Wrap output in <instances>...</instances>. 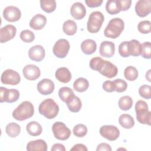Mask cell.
Segmentation results:
<instances>
[{
  "mask_svg": "<svg viewBox=\"0 0 151 151\" xmlns=\"http://www.w3.org/2000/svg\"><path fill=\"white\" fill-rule=\"evenodd\" d=\"M37 90L42 95H48L51 94L55 88L54 82L50 79L44 78L41 80L37 84Z\"/></svg>",
  "mask_w": 151,
  "mask_h": 151,
  "instance_id": "16",
  "label": "cell"
},
{
  "mask_svg": "<svg viewBox=\"0 0 151 151\" xmlns=\"http://www.w3.org/2000/svg\"><path fill=\"white\" fill-rule=\"evenodd\" d=\"M120 6H121V11H125L128 10L130 6L132 4L131 0H119Z\"/></svg>",
  "mask_w": 151,
  "mask_h": 151,
  "instance_id": "46",
  "label": "cell"
},
{
  "mask_svg": "<svg viewBox=\"0 0 151 151\" xmlns=\"http://www.w3.org/2000/svg\"><path fill=\"white\" fill-rule=\"evenodd\" d=\"M70 48V45L68 41L61 38L55 42L52 48V52L57 57L64 58L67 55Z\"/></svg>",
  "mask_w": 151,
  "mask_h": 151,
  "instance_id": "7",
  "label": "cell"
},
{
  "mask_svg": "<svg viewBox=\"0 0 151 151\" xmlns=\"http://www.w3.org/2000/svg\"><path fill=\"white\" fill-rule=\"evenodd\" d=\"M124 76L129 81H134L138 77V71L133 66H127L124 69Z\"/></svg>",
  "mask_w": 151,
  "mask_h": 151,
  "instance_id": "35",
  "label": "cell"
},
{
  "mask_svg": "<svg viewBox=\"0 0 151 151\" xmlns=\"http://www.w3.org/2000/svg\"><path fill=\"white\" fill-rule=\"evenodd\" d=\"M52 131L54 137L60 140H65L71 135V131L69 128L61 122H57L52 124Z\"/></svg>",
  "mask_w": 151,
  "mask_h": 151,
  "instance_id": "6",
  "label": "cell"
},
{
  "mask_svg": "<svg viewBox=\"0 0 151 151\" xmlns=\"http://www.w3.org/2000/svg\"><path fill=\"white\" fill-rule=\"evenodd\" d=\"M20 38L25 42L30 43L35 39V35L29 29H25L21 32L19 35Z\"/></svg>",
  "mask_w": 151,
  "mask_h": 151,
  "instance_id": "38",
  "label": "cell"
},
{
  "mask_svg": "<svg viewBox=\"0 0 151 151\" xmlns=\"http://www.w3.org/2000/svg\"><path fill=\"white\" fill-rule=\"evenodd\" d=\"M71 15L77 20L83 19L86 14V9L85 6L81 2H74L70 8Z\"/></svg>",
  "mask_w": 151,
  "mask_h": 151,
  "instance_id": "18",
  "label": "cell"
},
{
  "mask_svg": "<svg viewBox=\"0 0 151 151\" xmlns=\"http://www.w3.org/2000/svg\"><path fill=\"white\" fill-rule=\"evenodd\" d=\"M151 11L150 0H139L135 5V12L140 17H145L148 15Z\"/></svg>",
  "mask_w": 151,
  "mask_h": 151,
  "instance_id": "14",
  "label": "cell"
},
{
  "mask_svg": "<svg viewBox=\"0 0 151 151\" xmlns=\"http://www.w3.org/2000/svg\"><path fill=\"white\" fill-rule=\"evenodd\" d=\"M0 102L12 103L18 100L19 97V92L17 89H8L4 87H0Z\"/></svg>",
  "mask_w": 151,
  "mask_h": 151,
  "instance_id": "9",
  "label": "cell"
},
{
  "mask_svg": "<svg viewBox=\"0 0 151 151\" xmlns=\"http://www.w3.org/2000/svg\"><path fill=\"white\" fill-rule=\"evenodd\" d=\"M113 81L116 87V91L118 93H122L126 90L127 88V84L124 80L120 78H117Z\"/></svg>",
  "mask_w": 151,
  "mask_h": 151,
  "instance_id": "42",
  "label": "cell"
},
{
  "mask_svg": "<svg viewBox=\"0 0 151 151\" xmlns=\"http://www.w3.org/2000/svg\"><path fill=\"white\" fill-rule=\"evenodd\" d=\"M34 113L33 104L28 101H22L12 112V117L18 121H23L31 118Z\"/></svg>",
  "mask_w": 151,
  "mask_h": 151,
  "instance_id": "1",
  "label": "cell"
},
{
  "mask_svg": "<svg viewBox=\"0 0 151 151\" xmlns=\"http://www.w3.org/2000/svg\"><path fill=\"white\" fill-rule=\"evenodd\" d=\"M89 87V83L88 80L83 77H80L76 80L73 83L74 89L80 93L86 91Z\"/></svg>",
  "mask_w": 151,
  "mask_h": 151,
  "instance_id": "28",
  "label": "cell"
},
{
  "mask_svg": "<svg viewBox=\"0 0 151 151\" xmlns=\"http://www.w3.org/2000/svg\"><path fill=\"white\" fill-rule=\"evenodd\" d=\"M63 30L65 34L68 35H73L76 33L77 30V24L73 20H67L63 24Z\"/></svg>",
  "mask_w": 151,
  "mask_h": 151,
  "instance_id": "29",
  "label": "cell"
},
{
  "mask_svg": "<svg viewBox=\"0 0 151 151\" xmlns=\"http://www.w3.org/2000/svg\"><path fill=\"white\" fill-rule=\"evenodd\" d=\"M17 33L16 27L11 24L6 25L2 27L0 29V42H6L13 39Z\"/></svg>",
  "mask_w": 151,
  "mask_h": 151,
  "instance_id": "13",
  "label": "cell"
},
{
  "mask_svg": "<svg viewBox=\"0 0 151 151\" xmlns=\"http://www.w3.org/2000/svg\"><path fill=\"white\" fill-rule=\"evenodd\" d=\"M55 76L57 80L63 83H67L71 79V74L70 70L64 67L58 68L55 71Z\"/></svg>",
  "mask_w": 151,
  "mask_h": 151,
  "instance_id": "21",
  "label": "cell"
},
{
  "mask_svg": "<svg viewBox=\"0 0 151 151\" xmlns=\"http://www.w3.org/2000/svg\"><path fill=\"white\" fill-rule=\"evenodd\" d=\"M139 94L145 99H150L151 98V87L147 84L141 86L139 88Z\"/></svg>",
  "mask_w": 151,
  "mask_h": 151,
  "instance_id": "40",
  "label": "cell"
},
{
  "mask_svg": "<svg viewBox=\"0 0 151 151\" xmlns=\"http://www.w3.org/2000/svg\"><path fill=\"white\" fill-rule=\"evenodd\" d=\"M22 73L26 79L33 81L40 77L41 71L39 67L37 65L34 64H28L24 67Z\"/></svg>",
  "mask_w": 151,
  "mask_h": 151,
  "instance_id": "15",
  "label": "cell"
},
{
  "mask_svg": "<svg viewBox=\"0 0 151 151\" xmlns=\"http://www.w3.org/2000/svg\"><path fill=\"white\" fill-rule=\"evenodd\" d=\"M1 81L4 84L15 86L19 83L21 77L16 71L12 69H7L2 73Z\"/></svg>",
  "mask_w": 151,
  "mask_h": 151,
  "instance_id": "8",
  "label": "cell"
},
{
  "mask_svg": "<svg viewBox=\"0 0 151 151\" xmlns=\"http://www.w3.org/2000/svg\"><path fill=\"white\" fill-rule=\"evenodd\" d=\"M3 17L4 19L9 22L18 21L21 17L20 9L14 6H8L3 11Z\"/></svg>",
  "mask_w": 151,
  "mask_h": 151,
  "instance_id": "12",
  "label": "cell"
},
{
  "mask_svg": "<svg viewBox=\"0 0 151 151\" xmlns=\"http://www.w3.org/2000/svg\"><path fill=\"white\" fill-rule=\"evenodd\" d=\"M26 129L28 134L32 136H37L41 134L42 128L41 124L35 121L28 123L26 126Z\"/></svg>",
  "mask_w": 151,
  "mask_h": 151,
  "instance_id": "24",
  "label": "cell"
},
{
  "mask_svg": "<svg viewBox=\"0 0 151 151\" xmlns=\"http://www.w3.org/2000/svg\"><path fill=\"white\" fill-rule=\"evenodd\" d=\"M96 150L97 151H104V150H106V151H111V146H110V145L106 143H100L97 147V149H96Z\"/></svg>",
  "mask_w": 151,
  "mask_h": 151,
  "instance_id": "47",
  "label": "cell"
},
{
  "mask_svg": "<svg viewBox=\"0 0 151 151\" xmlns=\"http://www.w3.org/2000/svg\"><path fill=\"white\" fill-rule=\"evenodd\" d=\"M98 71L106 77L111 78L117 75L118 68L111 62L103 60Z\"/></svg>",
  "mask_w": 151,
  "mask_h": 151,
  "instance_id": "11",
  "label": "cell"
},
{
  "mask_svg": "<svg viewBox=\"0 0 151 151\" xmlns=\"http://www.w3.org/2000/svg\"><path fill=\"white\" fill-rule=\"evenodd\" d=\"M45 55V50L41 45L32 46L28 51V56L29 58L35 61H41L44 58Z\"/></svg>",
  "mask_w": 151,
  "mask_h": 151,
  "instance_id": "17",
  "label": "cell"
},
{
  "mask_svg": "<svg viewBox=\"0 0 151 151\" xmlns=\"http://www.w3.org/2000/svg\"><path fill=\"white\" fill-rule=\"evenodd\" d=\"M106 10L110 15H114L121 11L119 0H109L106 4Z\"/></svg>",
  "mask_w": 151,
  "mask_h": 151,
  "instance_id": "25",
  "label": "cell"
},
{
  "mask_svg": "<svg viewBox=\"0 0 151 151\" xmlns=\"http://www.w3.org/2000/svg\"><path fill=\"white\" fill-rule=\"evenodd\" d=\"M142 49L141 55L146 59H150L151 57V45L149 41L145 42L142 44Z\"/></svg>",
  "mask_w": 151,
  "mask_h": 151,
  "instance_id": "41",
  "label": "cell"
},
{
  "mask_svg": "<svg viewBox=\"0 0 151 151\" xmlns=\"http://www.w3.org/2000/svg\"><path fill=\"white\" fill-rule=\"evenodd\" d=\"M40 6L42 9L47 13H51L56 8V2L55 0H41Z\"/></svg>",
  "mask_w": 151,
  "mask_h": 151,
  "instance_id": "33",
  "label": "cell"
},
{
  "mask_svg": "<svg viewBox=\"0 0 151 151\" xmlns=\"http://www.w3.org/2000/svg\"><path fill=\"white\" fill-rule=\"evenodd\" d=\"M39 113L48 119L55 118L59 112V106L52 99L42 101L38 107Z\"/></svg>",
  "mask_w": 151,
  "mask_h": 151,
  "instance_id": "2",
  "label": "cell"
},
{
  "mask_svg": "<svg viewBox=\"0 0 151 151\" xmlns=\"http://www.w3.org/2000/svg\"><path fill=\"white\" fill-rule=\"evenodd\" d=\"M135 111L137 121L142 124L150 125L151 113L147 103L143 100H138L135 104Z\"/></svg>",
  "mask_w": 151,
  "mask_h": 151,
  "instance_id": "4",
  "label": "cell"
},
{
  "mask_svg": "<svg viewBox=\"0 0 151 151\" xmlns=\"http://www.w3.org/2000/svg\"><path fill=\"white\" fill-rule=\"evenodd\" d=\"M103 88L104 91L109 93H111L113 91H114L116 90V87H115L114 81H110V80H107L104 81L103 83Z\"/></svg>",
  "mask_w": 151,
  "mask_h": 151,
  "instance_id": "44",
  "label": "cell"
},
{
  "mask_svg": "<svg viewBox=\"0 0 151 151\" xmlns=\"http://www.w3.org/2000/svg\"><path fill=\"white\" fill-rule=\"evenodd\" d=\"M47 18L41 14H38L32 18L29 21V27L35 30L42 29L46 25Z\"/></svg>",
  "mask_w": 151,
  "mask_h": 151,
  "instance_id": "20",
  "label": "cell"
},
{
  "mask_svg": "<svg viewBox=\"0 0 151 151\" xmlns=\"http://www.w3.org/2000/svg\"><path fill=\"white\" fill-rule=\"evenodd\" d=\"M150 70H149L147 73L146 74V78L147 79V80L150 82Z\"/></svg>",
  "mask_w": 151,
  "mask_h": 151,
  "instance_id": "50",
  "label": "cell"
},
{
  "mask_svg": "<svg viewBox=\"0 0 151 151\" xmlns=\"http://www.w3.org/2000/svg\"><path fill=\"white\" fill-rule=\"evenodd\" d=\"M51 151H65V148L64 146L61 143H55L51 147Z\"/></svg>",
  "mask_w": 151,
  "mask_h": 151,
  "instance_id": "49",
  "label": "cell"
},
{
  "mask_svg": "<svg viewBox=\"0 0 151 151\" xmlns=\"http://www.w3.org/2000/svg\"><path fill=\"white\" fill-rule=\"evenodd\" d=\"M138 31L142 34H149L150 32V22L149 20L140 21L137 25Z\"/></svg>",
  "mask_w": 151,
  "mask_h": 151,
  "instance_id": "39",
  "label": "cell"
},
{
  "mask_svg": "<svg viewBox=\"0 0 151 151\" xmlns=\"http://www.w3.org/2000/svg\"><path fill=\"white\" fill-rule=\"evenodd\" d=\"M86 5L90 8H96L100 6L102 3L103 0H86Z\"/></svg>",
  "mask_w": 151,
  "mask_h": 151,
  "instance_id": "45",
  "label": "cell"
},
{
  "mask_svg": "<svg viewBox=\"0 0 151 151\" xmlns=\"http://www.w3.org/2000/svg\"><path fill=\"white\" fill-rule=\"evenodd\" d=\"M115 52V45L111 41H103L100 45L99 52L101 56L110 58L113 56Z\"/></svg>",
  "mask_w": 151,
  "mask_h": 151,
  "instance_id": "19",
  "label": "cell"
},
{
  "mask_svg": "<svg viewBox=\"0 0 151 151\" xmlns=\"http://www.w3.org/2000/svg\"><path fill=\"white\" fill-rule=\"evenodd\" d=\"M103 60V59L99 57H94V58H91L89 63L90 67L92 70L98 71Z\"/></svg>",
  "mask_w": 151,
  "mask_h": 151,
  "instance_id": "43",
  "label": "cell"
},
{
  "mask_svg": "<svg viewBox=\"0 0 151 151\" xmlns=\"http://www.w3.org/2000/svg\"><path fill=\"white\" fill-rule=\"evenodd\" d=\"M119 123L122 127L127 129L132 128L134 125L133 118L128 114H121L119 117Z\"/></svg>",
  "mask_w": 151,
  "mask_h": 151,
  "instance_id": "27",
  "label": "cell"
},
{
  "mask_svg": "<svg viewBox=\"0 0 151 151\" xmlns=\"http://www.w3.org/2000/svg\"><path fill=\"white\" fill-rule=\"evenodd\" d=\"M58 96L63 101L67 103L71 100L75 95L73 90L71 88L68 87H63L59 89Z\"/></svg>",
  "mask_w": 151,
  "mask_h": 151,
  "instance_id": "26",
  "label": "cell"
},
{
  "mask_svg": "<svg viewBox=\"0 0 151 151\" xmlns=\"http://www.w3.org/2000/svg\"><path fill=\"white\" fill-rule=\"evenodd\" d=\"M47 149L46 142L42 139L30 141L27 145V150L28 151H47Z\"/></svg>",
  "mask_w": 151,
  "mask_h": 151,
  "instance_id": "22",
  "label": "cell"
},
{
  "mask_svg": "<svg viewBox=\"0 0 151 151\" xmlns=\"http://www.w3.org/2000/svg\"><path fill=\"white\" fill-rule=\"evenodd\" d=\"M81 49L84 54L86 55H91L96 51V42L91 39L85 40L81 42Z\"/></svg>",
  "mask_w": 151,
  "mask_h": 151,
  "instance_id": "23",
  "label": "cell"
},
{
  "mask_svg": "<svg viewBox=\"0 0 151 151\" xmlns=\"http://www.w3.org/2000/svg\"><path fill=\"white\" fill-rule=\"evenodd\" d=\"M69 110L73 113L78 112L81 108V101L77 96H74L73 98L66 103Z\"/></svg>",
  "mask_w": 151,
  "mask_h": 151,
  "instance_id": "31",
  "label": "cell"
},
{
  "mask_svg": "<svg viewBox=\"0 0 151 151\" xmlns=\"http://www.w3.org/2000/svg\"><path fill=\"white\" fill-rule=\"evenodd\" d=\"M124 28V21L120 18H114L109 22L104 31V34L106 37L114 39L120 36Z\"/></svg>",
  "mask_w": 151,
  "mask_h": 151,
  "instance_id": "3",
  "label": "cell"
},
{
  "mask_svg": "<svg viewBox=\"0 0 151 151\" xmlns=\"http://www.w3.org/2000/svg\"><path fill=\"white\" fill-rule=\"evenodd\" d=\"M70 150H78V151H87L88 149L87 147L81 143H78L75 145L72 148H71Z\"/></svg>",
  "mask_w": 151,
  "mask_h": 151,
  "instance_id": "48",
  "label": "cell"
},
{
  "mask_svg": "<svg viewBox=\"0 0 151 151\" xmlns=\"http://www.w3.org/2000/svg\"><path fill=\"white\" fill-rule=\"evenodd\" d=\"M119 53L123 57H128L130 55L129 41H123L119 46Z\"/></svg>",
  "mask_w": 151,
  "mask_h": 151,
  "instance_id": "36",
  "label": "cell"
},
{
  "mask_svg": "<svg viewBox=\"0 0 151 151\" xmlns=\"http://www.w3.org/2000/svg\"><path fill=\"white\" fill-rule=\"evenodd\" d=\"M99 132L102 137L110 141L116 140L120 135L119 129L113 125L102 126L100 129Z\"/></svg>",
  "mask_w": 151,
  "mask_h": 151,
  "instance_id": "10",
  "label": "cell"
},
{
  "mask_svg": "<svg viewBox=\"0 0 151 151\" xmlns=\"http://www.w3.org/2000/svg\"><path fill=\"white\" fill-rule=\"evenodd\" d=\"M5 132L8 136L14 138L18 136L21 132L20 126L14 122L9 123L5 127Z\"/></svg>",
  "mask_w": 151,
  "mask_h": 151,
  "instance_id": "30",
  "label": "cell"
},
{
  "mask_svg": "<svg viewBox=\"0 0 151 151\" xmlns=\"http://www.w3.org/2000/svg\"><path fill=\"white\" fill-rule=\"evenodd\" d=\"M73 132L74 136L83 137L87 133V127L83 124H78L73 127Z\"/></svg>",
  "mask_w": 151,
  "mask_h": 151,
  "instance_id": "37",
  "label": "cell"
},
{
  "mask_svg": "<svg viewBox=\"0 0 151 151\" xmlns=\"http://www.w3.org/2000/svg\"><path fill=\"white\" fill-rule=\"evenodd\" d=\"M119 108L124 111H127L130 109L133 106V100L129 96L121 97L118 102Z\"/></svg>",
  "mask_w": 151,
  "mask_h": 151,
  "instance_id": "32",
  "label": "cell"
},
{
  "mask_svg": "<svg viewBox=\"0 0 151 151\" xmlns=\"http://www.w3.org/2000/svg\"><path fill=\"white\" fill-rule=\"evenodd\" d=\"M130 55L137 57L141 54L142 52V44L136 40H132L129 41Z\"/></svg>",
  "mask_w": 151,
  "mask_h": 151,
  "instance_id": "34",
  "label": "cell"
},
{
  "mask_svg": "<svg viewBox=\"0 0 151 151\" xmlns=\"http://www.w3.org/2000/svg\"><path fill=\"white\" fill-rule=\"evenodd\" d=\"M104 17L103 14L100 11H94L91 12L89 17L87 24V29L90 33H96L100 29L104 22Z\"/></svg>",
  "mask_w": 151,
  "mask_h": 151,
  "instance_id": "5",
  "label": "cell"
}]
</instances>
